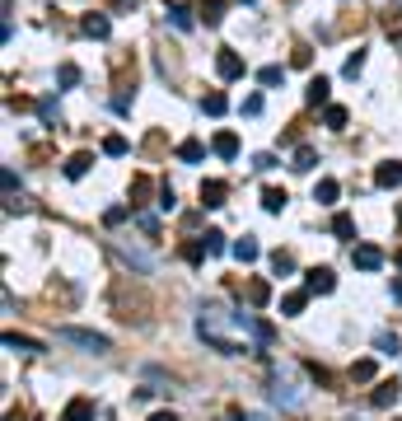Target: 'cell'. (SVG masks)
<instances>
[{
  "label": "cell",
  "mask_w": 402,
  "mask_h": 421,
  "mask_svg": "<svg viewBox=\"0 0 402 421\" xmlns=\"http://www.w3.org/2000/svg\"><path fill=\"white\" fill-rule=\"evenodd\" d=\"M248 304H253V309H267V304H271V286L262 277L248 281Z\"/></svg>",
  "instance_id": "13"
},
{
  "label": "cell",
  "mask_w": 402,
  "mask_h": 421,
  "mask_svg": "<svg viewBox=\"0 0 402 421\" xmlns=\"http://www.w3.org/2000/svg\"><path fill=\"white\" fill-rule=\"evenodd\" d=\"M201 108L211 112V117H224V108H229V99H224L220 89H211V94H206V99H201Z\"/></svg>",
  "instance_id": "27"
},
{
  "label": "cell",
  "mask_w": 402,
  "mask_h": 421,
  "mask_svg": "<svg viewBox=\"0 0 402 421\" xmlns=\"http://www.w3.org/2000/svg\"><path fill=\"white\" fill-rule=\"evenodd\" d=\"M61 421H94V403L89 398H70L66 412H61Z\"/></svg>",
  "instance_id": "12"
},
{
  "label": "cell",
  "mask_w": 402,
  "mask_h": 421,
  "mask_svg": "<svg viewBox=\"0 0 402 421\" xmlns=\"http://www.w3.org/2000/svg\"><path fill=\"white\" fill-rule=\"evenodd\" d=\"M342 70H347V75L356 80L360 70H365V52H351V56H347V66H342Z\"/></svg>",
  "instance_id": "36"
},
{
  "label": "cell",
  "mask_w": 402,
  "mask_h": 421,
  "mask_svg": "<svg viewBox=\"0 0 402 421\" xmlns=\"http://www.w3.org/2000/svg\"><path fill=\"white\" fill-rule=\"evenodd\" d=\"M304 304H309V290H290V295L281 299V314L295 319V314H304Z\"/></svg>",
  "instance_id": "18"
},
{
  "label": "cell",
  "mask_w": 402,
  "mask_h": 421,
  "mask_svg": "<svg viewBox=\"0 0 402 421\" xmlns=\"http://www.w3.org/2000/svg\"><path fill=\"white\" fill-rule=\"evenodd\" d=\"M159 206H164V210L178 206V197H173V188H168V183H164V192H159Z\"/></svg>",
  "instance_id": "43"
},
{
  "label": "cell",
  "mask_w": 402,
  "mask_h": 421,
  "mask_svg": "<svg viewBox=\"0 0 402 421\" xmlns=\"http://www.w3.org/2000/svg\"><path fill=\"white\" fill-rule=\"evenodd\" d=\"M351 262H356L360 272H379V267H384V253H379L374 244H356V248H351Z\"/></svg>",
  "instance_id": "5"
},
{
  "label": "cell",
  "mask_w": 402,
  "mask_h": 421,
  "mask_svg": "<svg viewBox=\"0 0 402 421\" xmlns=\"http://www.w3.org/2000/svg\"><path fill=\"white\" fill-rule=\"evenodd\" d=\"M304 370H309V375H313V379H318V384H332V375H327V370H323V366H318V361H309V366H304Z\"/></svg>",
  "instance_id": "41"
},
{
  "label": "cell",
  "mask_w": 402,
  "mask_h": 421,
  "mask_svg": "<svg viewBox=\"0 0 402 421\" xmlns=\"http://www.w3.org/2000/svg\"><path fill=\"white\" fill-rule=\"evenodd\" d=\"M244 56L234 52V47H220V56H215V75L220 80H244Z\"/></svg>",
  "instance_id": "4"
},
{
  "label": "cell",
  "mask_w": 402,
  "mask_h": 421,
  "mask_svg": "<svg viewBox=\"0 0 402 421\" xmlns=\"http://www.w3.org/2000/svg\"><path fill=\"white\" fill-rule=\"evenodd\" d=\"M141 230H146L150 239H159V220H155V215H141Z\"/></svg>",
  "instance_id": "44"
},
{
  "label": "cell",
  "mask_w": 402,
  "mask_h": 421,
  "mask_svg": "<svg viewBox=\"0 0 402 421\" xmlns=\"http://www.w3.org/2000/svg\"><path fill=\"white\" fill-rule=\"evenodd\" d=\"M229 253H234L239 257V262H257V257H262V244H257V239H253V234H244V239H234V248H229Z\"/></svg>",
  "instance_id": "8"
},
{
  "label": "cell",
  "mask_w": 402,
  "mask_h": 421,
  "mask_svg": "<svg viewBox=\"0 0 402 421\" xmlns=\"http://www.w3.org/2000/svg\"><path fill=\"white\" fill-rule=\"evenodd\" d=\"M398 215H402V210H398Z\"/></svg>",
  "instance_id": "50"
},
{
  "label": "cell",
  "mask_w": 402,
  "mask_h": 421,
  "mask_svg": "<svg viewBox=\"0 0 402 421\" xmlns=\"http://www.w3.org/2000/svg\"><path fill=\"white\" fill-rule=\"evenodd\" d=\"M201 239H206V248H211V253H224V248H229V244H224V234H220V230H206Z\"/></svg>",
  "instance_id": "35"
},
{
  "label": "cell",
  "mask_w": 402,
  "mask_h": 421,
  "mask_svg": "<svg viewBox=\"0 0 402 421\" xmlns=\"http://www.w3.org/2000/svg\"><path fill=\"white\" fill-rule=\"evenodd\" d=\"M89 164H94L89 150H75V155L66 159V178H85V174H89Z\"/></svg>",
  "instance_id": "17"
},
{
  "label": "cell",
  "mask_w": 402,
  "mask_h": 421,
  "mask_svg": "<svg viewBox=\"0 0 402 421\" xmlns=\"http://www.w3.org/2000/svg\"><path fill=\"white\" fill-rule=\"evenodd\" d=\"M183 257H188L192 267H201L206 257H211V248H206V239H188V244H183Z\"/></svg>",
  "instance_id": "20"
},
{
  "label": "cell",
  "mask_w": 402,
  "mask_h": 421,
  "mask_svg": "<svg viewBox=\"0 0 402 421\" xmlns=\"http://www.w3.org/2000/svg\"><path fill=\"white\" fill-rule=\"evenodd\" d=\"M126 150H131V145H126V136H108V141H103V155H112V159H122Z\"/></svg>",
  "instance_id": "32"
},
{
  "label": "cell",
  "mask_w": 402,
  "mask_h": 421,
  "mask_svg": "<svg viewBox=\"0 0 402 421\" xmlns=\"http://www.w3.org/2000/svg\"><path fill=\"white\" fill-rule=\"evenodd\" d=\"M313 164H318V155H313V145H300V150H295V164H290V169H295V174H309Z\"/></svg>",
  "instance_id": "29"
},
{
  "label": "cell",
  "mask_w": 402,
  "mask_h": 421,
  "mask_svg": "<svg viewBox=\"0 0 402 421\" xmlns=\"http://www.w3.org/2000/svg\"><path fill=\"white\" fill-rule=\"evenodd\" d=\"M244 5H253V0H244Z\"/></svg>",
  "instance_id": "49"
},
{
  "label": "cell",
  "mask_w": 402,
  "mask_h": 421,
  "mask_svg": "<svg viewBox=\"0 0 402 421\" xmlns=\"http://www.w3.org/2000/svg\"><path fill=\"white\" fill-rule=\"evenodd\" d=\"M304 290H309V295H332L337 290L332 267H309V272H304Z\"/></svg>",
  "instance_id": "3"
},
{
  "label": "cell",
  "mask_w": 402,
  "mask_h": 421,
  "mask_svg": "<svg viewBox=\"0 0 402 421\" xmlns=\"http://www.w3.org/2000/svg\"><path fill=\"white\" fill-rule=\"evenodd\" d=\"M253 169H257V174H267V169H276V155H267V150H262V155H253Z\"/></svg>",
  "instance_id": "40"
},
{
  "label": "cell",
  "mask_w": 402,
  "mask_h": 421,
  "mask_svg": "<svg viewBox=\"0 0 402 421\" xmlns=\"http://www.w3.org/2000/svg\"><path fill=\"white\" fill-rule=\"evenodd\" d=\"M327 94H332V80H327V75H313L309 89H304V103H313V108H318V103H327Z\"/></svg>",
  "instance_id": "9"
},
{
  "label": "cell",
  "mask_w": 402,
  "mask_h": 421,
  "mask_svg": "<svg viewBox=\"0 0 402 421\" xmlns=\"http://www.w3.org/2000/svg\"><path fill=\"white\" fill-rule=\"evenodd\" d=\"M150 421H178V417H173V412H155V417H150Z\"/></svg>",
  "instance_id": "46"
},
{
  "label": "cell",
  "mask_w": 402,
  "mask_h": 421,
  "mask_svg": "<svg viewBox=\"0 0 402 421\" xmlns=\"http://www.w3.org/2000/svg\"><path fill=\"white\" fill-rule=\"evenodd\" d=\"M5 421H23V417H19V412H10V417H5Z\"/></svg>",
  "instance_id": "47"
},
{
  "label": "cell",
  "mask_w": 402,
  "mask_h": 421,
  "mask_svg": "<svg viewBox=\"0 0 402 421\" xmlns=\"http://www.w3.org/2000/svg\"><path fill=\"white\" fill-rule=\"evenodd\" d=\"M398 393H402L398 379H384V384L374 388V393H369V403H374V407H393V403H398Z\"/></svg>",
  "instance_id": "10"
},
{
  "label": "cell",
  "mask_w": 402,
  "mask_h": 421,
  "mask_svg": "<svg viewBox=\"0 0 402 421\" xmlns=\"http://www.w3.org/2000/svg\"><path fill=\"white\" fill-rule=\"evenodd\" d=\"M271 272H276V277H290V272H295V253L276 248V253H271Z\"/></svg>",
  "instance_id": "25"
},
{
  "label": "cell",
  "mask_w": 402,
  "mask_h": 421,
  "mask_svg": "<svg viewBox=\"0 0 402 421\" xmlns=\"http://www.w3.org/2000/svg\"><path fill=\"white\" fill-rule=\"evenodd\" d=\"M224 197H229V188H224L220 178H206V183H201V206L206 210H220Z\"/></svg>",
  "instance_id": "6"
},
{
  "label": "cell",
  "mask_w": 402,
  "mask_h": 421,
  "mask_svg": "<svg viewBox=\"0 0 402 421\" xmlns=\"http://www.w3.org/2000/svg\"><path fill=\"white\" fill-rule=\"evenodd\" d=\"M126 220V206H108L103 210V225H122Z\"/></svg>",
  "instance_id": "39"
},
{
  "label": "cell",
  "mask_w": 402,
  "mask_h": 421,
  "mask_svg": "<svg viewBox=\"0 0 402 421\" xmlns=\"http://www.w3.org/2000/svg\"><path fill=\"white\" fill-rule=\"evenodd\" d=\"M146 201H150V178L136 174V178H131V210H141Z\"/></svg>",
  "instance_id": "19"
},
{
  "label": "cell",
  "mask_w": 402,
  "mask_h": 421,
  "mask_svg": "<svg viewBox=\"0 0 402 421\" xmlns=\"http://www.w3.org/2000/svg\"><path fill=\"white\" fill-rule=\"evenodd\" d=\"M351 379H356V384H369V379H374V361H356V366H351Z\"/></svg>",
  "instance_id": "34"
},
{
  "label": "cell",
  "mask_w": 402,
  "mask_h": 421,
  "mask_svg": "<svg viewBox=\"0 0 402 421\" xmlns=\"http://www.w3.org/2000/svg\"><path fill=\"white\" fill-rule=\"evenodd\" d=\"M201 23H206V28H215V23H220L224 19V5H220V0H206V5H201Z\"/></svg>",
  "instance_id": "24"
},
{
  "label": "cell",
  "mask_w": 402,
  "mask_h": 421,
  "mask_svg": "<svg viewBox=\"0 0 402 421\" xmlns=\"http://www.w3.org/2000/svg\"><path fill=\"white\" fill-rule=\"evenodd\" d=\"M374 346H379V351H384V356H398V351H402V342H398V333H379V337H374Z\"/></svg>",
  "instance_id": "33"
},
{
  "label": "cell",
  "mask_w": 402,
  "mask_h": 421,
  "mask_svg": "<svg viewBox=\"0 0 402 421\" xmlns=\"http://www.w3.org/2000/svg\"><path fill=\"white\" fill-rule=\"evenodd\" d=\"M337 197H342V183H337V178H323V183L313 188V201H318V206H332Z\"/></svg>",
  "instance_id": "16"
},
{
  "label": "cell",
  "mask_w": 402,
  "mask_h": 421,
  "mask_svg": "<svg viewBox=\"0 0 402 421\" xmlns=\"http://www.w3.org/2000/svg\"><path fill=\"white\" fill-rule=\"evenodd\" d=\"M5 351H43V342H33V337H19V333H5Z\"/></svg>",
  "instance_id": "26"
},
{
  "label": "cell",
  "mask_w": 402,
  "mask_h": 421,
  "mask_svg": "<svg viewBox=\"0 0 402 421\" xmlns=\"http://www.w3.org/2000/svg\"><path fill=\"white\" fill-rule=\"evenodd\" d=\"M80 28H85L89 38H108V33H112L108 14H85V19H80Z\"/></svg>",
  "instance_id": "15"
},
{
  "label": "cell",
  "mask_w": 402,
  "mask_h": 421,
  "mask_svg": "<svg viewBox=\"0 0 402 421\" xmlns=\"http://www.w3.org/2000/svg\"><path fill=\"white\" fill-rule=\"evenodd\" d=\"M332 234H337V239H356V220H351L347 210H337V215H332Z\"/></svg>",
  "instance_id": "23"
},
{
  "label": "cell",
  "mask_w": 402,
  "mask_h": 421,
  "mask_svg": "<svg viewBox=\"0 0 402 421\" xmlns=\"http://www.w3.org/2000/svg\"><path fill=\"white\" fill-rule=\"evenodd\" d=\"M56 80H61V85H80V66H70V61H66V66H61V70H56Z\"/></svg>",
  "instance_id": "37"
},
{
  "label": "cell",
  "mask_w": 402,
  "mask_h": 421,
  "mask_svg": "<svg viewBox=\"0 0 402 421\" xmlns=\"http://www.w3.org/2000/svg\"><path fill=\"white\" fill-rule=\"evenodd\" d=\"M0 178H5V192H10V197H14V188H19V174H14V169H5V174H0Z\"/></svg>",
  "instance_id": "45"
},
{
  "label": "cell",
  "mask_w": 402,
  "mask_h": 421,
  "mask_svg": "<svg viewBox=\"0 0 402 421\" xmlns=\"http://www.w3.org/2000/svg\"><path fill=\"white\" fill-rule=\"evenodd\" d=\"M323 122L332 127V132H347V122H351V112H347V108H337V103H327V112H323Z\"/></svg>",
  "instance_id": "22"
},
{
  "label": "cell",
  "mask_w": 402,
  "mask_h": 421,
  "mask_svg": "<svg viewBox=\"0 0 402 421\" xmlns=\"http://www.w3.org/2000/svg\"><path fill=\"white\" fill-rule=\"evenodd\" d=\"M168 23H173V28H183V33H188V28H192V23H197L201 19V14L197 10H192V5H183V0H173V5H168Z\"/></svg>",
  "instance_id": "7"
},
{
  "label": "cell",
  "mask_w": 402,
  "mask_h": 421,
  "mask_svg": "<svg viewBox=\"0 0 402 421\" xmlns=\"http://www.w3.org/2000/svg\"><path fill=\"white\" fill-rule=\"evenodd\" d=\"M201 155H206V145H201V141H183L178 145V159H183V164H201Z\"/></svg>",
  "instance_id": "28"
},
{
  "label": "cell",
  "mask_w": 402,
  "mask_h": 421,
  "mask_svg": "<svg viewBox=\"0 0 402 421\" xmlns=\"http://www.w3.org/2000/svg\"><path fill=\"white\" fill-rule=\"evenodd\" d=\"M244 112H248V117H257V112H262V94H248V99H244Z\"/></svg>",
  "instance_id": "42"
},
{
  "label": "cell",
  "mask_w": 402,
  "mask_h": 421,
  "mask_svg": "<svg viewBox=\"0 0 402 421\" xmlns=\"http://www.w3.org/2000/svg\"><path fill=\"white\" fill-rule=\"evenodd\" d=\"M393 262H398V267H402V248H398V257H393Z\"/></svg>",
  "instance_id": "48"
},
{
  "label": "cell",
  "mask_w": 402,
  "mask_h": 421,
  "mask_svg": "<svg viewBox=\"0 0 402 421\" xmlns=\"http://www.w3.org/2000/svg\"><path fill=\"white\" fill-rule=\"evenodd\" d=\"M211 150H215L220 159H239V136H234V132H215Z\"/></svg>",
  "instance_id": "11"
},
{
  "label": "cell",
  "mask_w": 402,
  "mask_h": 421,
  "mask_svg": "<svg viewBox=\"0 0 402 421\" xmlns=\"http://www.w3.org/2000/svg\"><path fill=\"white\" fill-rule=\"evenodd\" d=\"M286 201H290V197H286V188H267V192H262V210H271V215H281Z\"/></svg>",
  "instance_id": "21"
},
{
  "label": "cell",
  "mask_w": 402,
  "mask_h": 421,
  "mask_svg": "<svg viewBox=\"0 0 402 421\" xmlns=\"http://www.w3.org/2000/svg\"><path fill=\"white\" fill-rule=\"evenodd\" d=\"M61 342H75V346H85V351H94V356H103L108 351V337H99V333H85V328H61Z\"/></svg>",
  "instance_id": "2"
},
{
  "label": "cell",
  "mask_w": 402,
  "mask_h": 421,
  "mask_svg": "<svg viewBox=\"0 0 402 421\" xmlns=\"http://www.w3.org/2000/svg\"><path fill=\"white\" fill-rule=\"evenodd\" d=\"M281 80H286V66H262V70H257V85H262V89H276Z\"/></svg>",
  "instance_id": "30"
},
{
  "label": "cell",
  "mask_w": 402,
  "mask_h": 421,
  "mask_svg": "<svg viewBox=\"0 0 402 421\" xmlns=\"http://www.w3.org/2000/svg\"><path fill=\"white\" fill-rule=\"evenodd\" d=\"M38 112H43V122H47V127H56V122H61V108H56V99H52V94H47V99H38Z\"/></svg>",
  "instance_id": "31"
},
{
  "label": "cell",
  "mask_w": 402,
  "mask_h": 421,
  "mask_svg": "<svg viewBox=\"0 0 402 421\" xmlns=\"http://www.w3.org/2000/svg\"><path fill=\"white\" fill-rule=\"evenodd\" d=\"M197 337L220 356H244V351H253V342L267 346L276 333H271V323H262L257 314H229V309H220V304H211V309L197 314Z\"/></svg>",
  "instance_id": "1"
},
{
  "label": "cell",
  "mask_w": 402,
  "mask_h": 421,
  "mask_svg": "<svg viewBox=\"0 0 402 421\" xmlns=\"http://www.w3.org/2000/svg\"><path fill=\"white\" fill-rule=\"evenodd\" d=\"M374 183H379V188H398V183H402V164H398V159L379 164V169H374Z\"/></svg>",
  "instance_id": "14"
},
{
  "label": "cell",
  "mask_w": 402,
  "mask_h": 421,
  "mask_svg": "<svg viewBox=\"0 0 402 421\" xmlns=\"http://www.w3.org/2000/svg\"><path fill=\"white\" fill-rule=\"evenodd\" d=\"M290 66H313V52H309V47H295V52H290Z\"/></svg>",
  "instance_id": "38"
}]
</instances>
